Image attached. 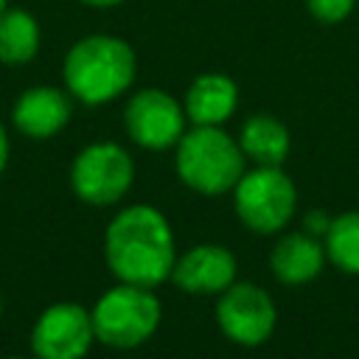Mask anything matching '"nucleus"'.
<instances>
[{
    "label": "nucleus",
    "mask_w": 359,
    "mask_h": 359,
    "mask_svg": "<svg viewBox=\"0 0 359 359\" xmlns=\"http://www.w3.org/2000/svg\"><path fill=\"white\" fill-rule=\"evenodd\" d=\"M275 303L255 283H230L219 292L216 300V323L227 339L238 345H261L275 328Z\"/></svg>",
    "instance_id": "nucleus-8"
},
{
    "label": "nucleus",
    "mask_w": 359,
    "mask_h": 359,
    "mask_svg": "<svg viewBox=\"0 0 359 359\" xmlns=\"http://www.w3.org/2000/svg\"><path fill=\"white\" fill-rule=\"evenodd\" d=\"M93 339V317L84 306L53 303L34 323L31 351L36 359H84Z\"/></svg>",
    "instance_id": "nucleus-9"
},
{
    "label": "nucleus",
    "mask_w": 359,
    "mask_h": 359,
    "mask_svg": "<svg viewBox=\"0 0 359 359\" xmlns=\"http://www.w3.org/2000/svg\"><path fill=\"white\" fill-rule=\"evenodd\" d=\"M137 73V56L132 45L112 34H87L70 45L62 65L67 93L87 104L101 107L123 95Z\"/></svg>",
    "instance_id": "nucleus-2"
},
{
    "label": "nucleus",
    "mask_w": 359,
    "mask_h": 359,
    "mask_svg": "<svg viewBox=\"0 0 359 359\" xmlns=\"http://www.w3.org/2000/svg\"><path fill=\"white\" fill-rule=\"evenodd\" d=\"M93 331L109 348H137L143 345L160 325V300L146 286L118 283L107 289L93 311Z\"/></svg>",
    "instance_id": "nucleus-4"
},
{
    "label": "nucleus",
    "mask_w": 359,
    "mask_h": 359,
    "mask_svg": "<svg viewBox=\"0 0 359 359\" xmlns=\"http://www.w3.org/2000/svg\"><path fill=\"white\" fill-rule=\"evenodd\" d=\"M39 22L31 11L20 6H8L0 11V62L3 65H28L39 53Z\"/></svg>",
    "instance_id": "nucleus-15"
},
{
    "label": "nucleus",
    "mask_w": 359,
    "mask_h": 359,
    "mask_svg": "<svg viewBox=\"0 0 359 359\" xmlns=\"http://www.w3.org/2000/svg\"><path fill=\"white\" fill-rule=\"evenodd\" d=\"M325 255L348 275H359V210L331 219L325 233Z\"/></svg>",
    "instance_id": "nucleus-16"
},
{
    "label": "nucleus",
    "mask_w": 359,
    "mask_h": 359,
    "mask_svg": "<svg viewBox=\"0 0 359 359\" xmlns=\"http://www.w3.org/2000/svg\"><path fill=\"white\" fill-rule=\"evenodd\" d=\"M244 151L219 126H194L177 143V174L180 180L208 196L233 191L244 174Z\"/></svg>",
    "instance_id": "nucleus-3"
},
{
    "label": "nucleus",
    "mask_w": 359,
    "mask_h": 359,
    "mask_svg": "<svg viewBox=\"0 0 359 359\" xmlns=\"http://www.w3.org/2000/svg\"><path fill=\"white\" fill-rule=\"evenodd\" d=\"M182 107L194 126H222L238 107V87L224 73H202L185 90Z\"/></svg>",
    "instance_id": "nucleus-12"
},
{
    "label": "nucleus",
    "mask_w": 359,
    "mask_h": 359,
    "mask_svg": "<svg viewBox=\"0 0 359 359\" xmlns=\"http://www.w3.org/2000/svg\"><path fill=\"white\" fill-rule=\"evenodd\" d=\"M238 146H241L244 157L252 160L255 165H283L292 137H289V129L275 115L255 112L244 121Z\"/></svg>",
    "instance_id": "nucleus-14"
},
{
    "label": "nucleus",
    "mask_w": 359,
    "mask_h": 359,
    "mask_svg": "<svg viewBox=\"0 0 359 359\" xmlns=\"http://www.w3.org/2000/svg\"><path fill=\"white\" fill-rule=\"evenodd\" d=\"M84 6H93V8H112V6H121L126 0H81Z\"/></svg>",
    "instance_id": "nucleus-20"
},
{
    "label": "nucleus",
    "mask_w": 359,
    "mask_h": 359,
    "mask_svg": "<svg viewBox=\"0 0 359 359\" xmlns=\"http://www.w3.org/2000/svg\"><path fill=\"white\" fill-rule=\"evenodd\" d=\"M70 93L50 87V84H39V87H28L11 112L14 126L34 140H45L53 137L56 132H62L70 121L73 104H70Z\"/></svg>",
    "instance_id": "nucleus-11"
},
{
    "label": "nucleus",
    "mask_w": 359,
    "mask_h": 359,
    "mask_svg": "<svg viewBox=\"0 0 359 359\" xmlns=\"http://www.w3.org/2000/svg\"><path fill=\"white\" fill-rule=\"evenodd\" d=\"M236 213L255 233H278L289 224L297 191L280 165H255L236 182Z\"/></svg>",
    "instance_id": "nucleus-5"
},
{
    "label": "nucleus",
    "mask_w": 359,
    "mask_h": 359,
    "mask_svg": "<svg viewBox=\"0 0 359 359\" xmlns=\"http://www.w3.org/2000/svg\"><path fill=\"white\" fill-rule=\"evenodd\" d=\"M328 227H331V219L325 216V213H309L306 216V233H311V236H325L328 233Z\"/></svg>",
    "instance_id": "nucleus-18"
},
{
    "label": "nucleus",
    "mask_w": 359,
    "mask_h": 359,
    "mask_svg": "<svg viewBox=\"0 0 359 359\" xmlns=\"http://www.w3.org/2000/svg\"><path fill=\"white\" fill-rule=\"evenodd\" d=\"M325 244L317 241V236L311 233H289L283 236L272 252H269V266L275 272V278L286 286H300L314 280L323 272L325 264Z\"/></svg>",
    "instance_id": "nucleus-13"
},
{
    "label": "nucleus",
    "mask_w": 359,
    "mask_h": 359,
    "mask_svg": "<svg viewBox=\"0 0 359 359\" xmlns=\"http://www.w3.org/2000/svg\"><path fill=\"white\" fill-rule=\"evenodd\" d=\"M303 3H306V11L317 22H325V25L348 20L353 6H356V0H303Z\"/></svg>",
    "instance_id": "nucleus-17"
},
{
    "label": "nucleus",
    "mask_w": 359,
    "mask_h": 359,
    "mask_svg": "<svg viewBox=\"0 0 359 359\" xmlns=\"http://www.w3.org/2000/svg\"><path fill=\"white\" fill-rule=\"evenodd\" d=\"M0 314H3V300H0Z\"/></svg>",
    "instance_id": "nucleus-23"
},
{
    "label": "nucleus",
    "mask_w": 359,
    "mask_h": 359,
    "mask_svg": "<svg viewBox=\"0 0 359 359\" xmlns=\"http://www.w3.org/2000/svg\"><path fill=\"white\" fill-rule=\"evenodd\" d=\"M8 165V135H6V126L0 123V174L6 171Z\"/></svg>",
    "instance_id": "nucleus-19"
},
{
    "label": "nucleus",
    "mask_w": 359,
    "mask_h": 359,
    "mask_svg": "<svg viewBox=\"0 0 359 359\" xmlns=\"http://www.w3.org/2000/svg\"><path fill=\"white\" fill-rule=\"evenodd\" d=\"M171 280L188 294H219L236 280V258L222 244H196L177 258Z\"/></svg>",
    "instance_id": "nucleus-10"
},
{
    "label": "nucleus",
    "mask_w": 359,
    "mask_h": 359,
    "mask_svg": "<svg viewBox=\"0 0 359 359\" xmlns=\"http://www.w3.org/2000/svg\"><path fill=\"white\" fill-rule=\"evenodd\" d=\"M3 359H25V356H3Z\"/></svg>",
    "instance_id": "nucleus-22"
},
{
    "label": "nucleus",
    "mask_w": 359,
    "mask_h": 359,
    "mask_svg": "<svg viewBox=\"0 0 359 359\" xmlns=\"http://www.w3.org/2000/svg\"><path fill=\"white\" fill-rule=\"evenodd\" d=\"M132 180H135V165L129 151L109 140L84 146L70 165L73 194L95 208L118 202L129 191Z\"/></svg>",
    "instance_id": "nucleus-6"
},
{
    "label": "nucleus",
    "mask_w": 359,
    "mask_h": 359,
    "mask_svg": "<svg viewBox=\"0 0 359 359\" xmlns=\"http://www.w3.org/2000/svg\"><path fill=\"white\" fill-rule=\"evenodd\" d=\"M185 107L165 90L146 87L137 90L123 109V126L126 135L151 151H163L168 146H177L185 135Z\"/></svg>",
    "instance_id": "nucleus-7"
},
{
    "label": "nucleus",
    "mask_w": 359,
    "mask_h": 359,
    "mask_svg": "<svg viewBox=\"0 0 359 359\" xmlns=\"http://www.w3.org/2000/svg\"><path fill=\"white\" fill-rule=\"evenodd\" d=\"M8 8V0H0V11H6Z\"/></svg>",
    "instance_id": "nucleus-21"
},
{
    "label": "nucleus",
    "mask_w": 359,
    "mask_h": 359,
    "mask_svg": "<svg viewBox=\"0 0 359 359\" xmlns=\"http://www.w3.org/2000/svg\"><path fill=\"white\" fill-rule=\"evenodd\" d=\"M104 258L121 283L154 289L171 278L177 250L165 216L151 205L123 208L104 233Z\"/></svg>",
    "instance_id": "nucleus-1"
}]
</instances>
